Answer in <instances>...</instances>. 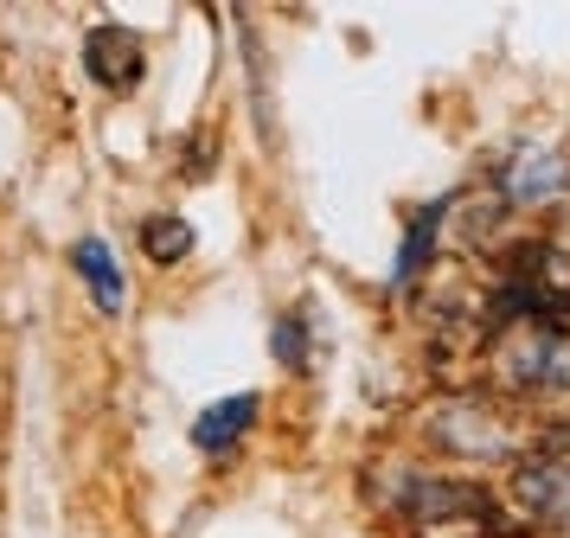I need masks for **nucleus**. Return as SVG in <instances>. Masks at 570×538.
<instances>
[{"label":"nucleus","mask_w":570,"mask_h":538,"mask_svg":"<svg viewBox=\"0 0 570 538\" xmlns=\"http://www.w3.org/2000/svg\"><path fill=\"white\" fill-rule=\"evenodd\" d=\"M141 251L155 263H186L193 256V225L174 218V212H155V218H141Z\"/></svg>","instance_id":"10"},{"label":"nucleus","mask_w":570,"mask_h":538,"mask_svg":"<svg viewBox=\"0 0 570 538\" xmlns=\"http://www.w3.org/2000/svg\"><path fill=\"white\" fill-rule=\"evenodd\" d=\"M257 417H263V398H257V391L218 398L212 410H199V423H193V442H199L206 456H225V449H237L244 436L257 430Z\"/></svg>","instance_id":"7"},{"label":"nucleus","mask_w":570,"mask_h":538,"mask_svg":"<svg viewBox=\"0 0 570 538\" xmlns=\"http://www.w3.org/2000/svg\"><path fill=\"white\" fill-rule=\"evenodd\" d=\"M436 237H442V199L436 205H423L411 218V237H404V256H397V288H411V282H423V263L436 256Z\"/></svg>","instance_id":"9"},{"label":"nucleus","mask_w":570,"mask_h":538,"mask_svg":"<svg viewBox=\"0 0 570 538\" xmlns=\"http://www.w3.org/2000/svg\"><path fill=\"white\" fill-rule=\"evenodd\" d=\"M544 442H551V449H558V456H570V423H558V430L544 436Z\"/></svg>","instance_id":"12"},{"label":"nucleus","mask_w":570,"mask_h":538,"mask_svg":"<svg viewBox=\"0 0 570 538\" xmlns=\"http://www.w3.org/2000/svg\"><path fill=\"white\" fill-rule=\"evenodd\" d=\"M544 538H570V526H558V532H544Z\"/></svg>","instance_id":"13"},{"label":"nucleus","mask_w":570,"mask_h":538,"mask_svg":"<svg viewBox=\"0 0 570 538\" xmlns=\"http://www.w3.org/2000/svg\"><path fill=\"white\" fill-rule=\"evenodd\" d=\"M507 218H513V199L500 186H468L455 199H442V225L455 237V251H481V256H507Z\"/></svg>","instance_id":"4"},{"label":"nucleus","mask_w":570,"mask_h":538,"mask_svg":"<svg viewBox=\"0 0 570 538\" xmlns=\"http://www.w3.org/2000/svg\"><path fill=\"white\" fill-rule=\"evenodd\" d=\"M488 379L500 398H558L570 391V314H519L507 327H493Z\"/></svg>","instance_id":"3"},{"label":"nucleus","mask_w":570,"mask_h":538,"mask_svg":"<svg viewBox=\"0 0 570 538\" xmlns=\"http://www.w3.org/2000/svg\"><path fill=\"white\" fill-rule=\"evenodd\" d=\"M385 507L411 526L416 538H513V512L500 507V493L462 475H423L397 468L385 481Z\"/></svg>","instance_id":"2"},{"label":"nucleus","mask_w":570,"mask_h":538,"mask_svg":"<svg viewBox=\"0 0 570 538\" xmlns=\"http://www.w3.org/2000/svg\"><path fill=\"white\" fill-rule=\"evenodd\" d=\"M71 263H78V276H83V288H90L97 314H122L129 282H122V270H116V256H109L104 237H78V244H71Z\"/></svg>","instance_id":"8"},{"label":"nucleus","mask_w":570,"mask_h":538,"mask_svg":"<svg viewBox=\"0 0 570 538\" xmlns=\"http://www.w3.org/2000/svg\"><path fill=\"white\" fill-rule=\"evenodd\" d=\"M269 346H276V359L288 372H308V327H302V314H283L276 333H269Z\"/></svg>","instance_id":"11"},{"label":"nucleus","mask_w":570,"mask_h":538,"mask_svg":"<svg viewBox=\"0 0 570 538\" xmlns=\"http://www.w3.org/2000/svg\"><path fill=\"white\" fill-rule=\"evenodd\" d=\"M83 71H90V84L129 97L135 84L148 77V46H141V32H129V26H116V20L90 26V32H83Z\"/></svg>","instance_id":"5"},{"label":"nucleus","mask_w":570,"mask_h":538,"mask_svg":"<svg viewBox=\"0 0 570 538\" xmlns=\"http://www.w3.org/2000/svg\"><path fill=\"white\" fill-rule=\"evenodd\" d=\"M416 436L423 449H436L449 461H481V468H519V461L539 449V423L519 398L500 391H436L430 404L416 410Z\"/></svg>","instance_id":"1"},{"label":"nucleus","mask_w":570,"mask_h":538,"mask_svg":"<svg viewBox=\"0 0 570 538\" xmlns=\"http://www.w3.org/2000/svg\"><path fill=\"white\" fill-rule=\"evenodd\" d=\"M500 193L513 205H551L570 193V154L551 141H525L513 148V160L500 167Z\"/></svg>","instance_id":"6"}]
</instances>
